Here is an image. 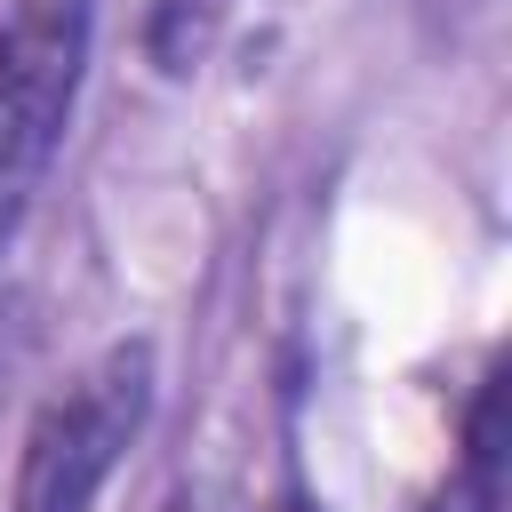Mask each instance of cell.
Instances as JSON below:
<instances>
[{"label":"cell","instance_id":"obj_2","mask_svg":"<svg viewBox=\"0 0 512 512\" xmlns=\"http://www.w3.org/2000/svg\"><path fill=\"white\" fill-rule=\"evenodd\" d=\"M144 416H152V344L120 336L32 416L8 512H88L112 464L136 448Z\"/></svg>","mask_w":512,"mask_h":512},{"label":"cell","instance_id":"obj_4","mask_svg":"<svg viewBox=\"0 0 512 512\" xmlns=\"http://www.w3.org/2000/svg\"><path fill=\"white\" fill-rule=\"evenodd\" d=\"M224 8H232V0H152V8H144V48H152V64H160L168 80L200 72L208 48H216V32H224Z\"/></svg>","mask_w":512,"mask_h":512},{"label":"cell","instance_id":"obj_5","mask_svg":"<svg viewBox=\"0 0 512 512\" xmlns=\"http://www.w3.org/2000/svg\"><path fill=\"white\" fill-rule=\"evenodd\" d=\"M424 512H448V504H424Z\"/></svg>","mask_w":512,"mask_h":512},{"label":"cell","instance_id":"obj_1","mask_svg":"<svg viewBox=\"0 0 512 512\" xmlns=\"http://www.w3.org/2000/svg\"><path fill=\"white\" fill-rule=\"evenodd\" d=\"M96 0H8L0 8V248L48 184L80 80H88Z\"/></svg>","mask_w":512,"mask_h":512},{"label":"cell","instance_id":"obj_3","mask_svg":"<svg viewBox=\"0 0 512 512\" xmlns=\"http://www.w3.org/2000/svg\"><path fill=\"white\" fill-rule=\"evenodd\" d=\"M464 504L504 512V360L480 376L472 416H464Z\"/></svg>","mask_w":512,"mask_h":512}]
</instances>
